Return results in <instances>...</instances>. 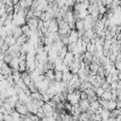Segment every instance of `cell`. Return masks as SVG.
I'll use <instances>...</instances> for the list:
<instances>
[{
	"label": "cell",
	"instance_id": "obj_1",
	"mask_svg": "<svg viewBox=\"0 0 121 121\" xmlns=\"http://www.w3.org/2000/svg\"><path fill=\"white\" fill-rule=\"evenodd\" d=\"M78 104H79V109H80L81 112H86L87 110L90 108V102L88 101V99H86V100H81L80 99Z\"/></svg>",
	"mask_w": 121,
	"mask_h": 121
},
{
	"label": "cell",
	"instance_id": "obj_2",
	"mask_svg": "<svg viewBox=\"0 0 121 121\" xmlns=\"http://www.w3.org/2000/svg\"><path fill=\"white\" fill-rule=\"evenodd\" d=\"M15 111L18 112L21 115H27V113H28V111H27V108H26V104H21L20 106H18L15 109Z\"/></svg>",
	"mask_w": 121,
	"mask_h": 121
},
{
	"label": "cell",
	"instance_id": "obj_3",
	"mask_svg": "<svg viewBox=\"0 0 121 121\" xmlns=\"http://www.w3.org/2000/svg\"><path fill=\"white\" fill-rule=\"evenodd\" d=\"M75 29L76 30H81L84 29V20H78L75 24Z\"/></svg>",
	"mask_w": 121,
	"mask_h": 121
},
{
	"label": "cell",
	"instance_id": "obj_4",
	"mask_svg": "<svg viewBox=\"0 0 121 121\" xmlns=\"http://www.w3.org/2000/svg\"><path fill=\"white\" fill-rule=\"evenodd\" d=\"M87 15H88V11H87V9L81 8V9L78 10V17H79L80 20H84V19L86 18Z\"/></svg>",
	"mask_w": 121,
	"mask_h": 121
},
{
	"label": "cell",
	"instance_id": "obj_5",
	"mask_svg": "<svg viewBox=\"0 0 121 121\" xmlns=\"http://www.w3.org/2000/svg\"><path fill=\"white\" fill-rule=\"evenodd\" d=\"M23 34H24V33H23V30H22V27L17 26V27H15V29L13 30V37H14L15 39L19 38V37L22 36Z\"/></svg>",
	"mask_w": 121,
	"mask_h": 121
},
{
	"label": "cell",
	"instance_id": "obj_6",
	"mask_svg": "<svg viewBox=\"0 0 121 121\" xmlns=\"http://www.w3.org/2000/svg\"><path fill=\"white\" fill-rule=\"evenodd\" d=\"M44 75H45V77L49 80H51V81H54L55 80V71L54 70H48Z\"/></svg>",
	"mask_w": 121,
	"mask_h": 121
},
{
	"label": "cell",
	"instance_id": "obj_7",
	"mask_svg": "<svg viewBox=\"0 0 121 121\" xmlns=\"http://www.w3.org/2000/svg\"><path fill=\"white\" fill-rule=\"evenodd\" d=\"M6 92H7V95H8V96H9V97H10V96H12V95H17V93H16V90H15V88H14L13 86H10V87H9V88L6 90Z\"/></svg>",
	"mask_w": 121,
	"mask_h": 121
},
{
	"label": "cell",
	"instance_id": "obj_8",
	"mask_svg": "<svg viewBox=\"0 0 121 121\" xmlns=\"http://www.w3.org/2000/svg\"><path fill=\"white\" fill-rule=\"evenodd\" d=\"M101 98H103V99L106 100V101L112 100V92H111V91H105L104 94L102 95Z\"/></svg>",
	"mask_w": 121,
	"mask_h": 121
},
{
	"label": "cell",
	"instance_id": "obj_9",
	"mask_svg": "<svg viewBox=\"0 0 121 121\" xmlns=\"http://www.w3.org/2000/svg\"><path fill=\"white\" fill-rule=\"evenodd\" d=\"M42 108H43V110L44 112H54L55 111V109L51 105H49L48 103H44Z\"/></svg>",
	"mask_w": 121,
	"mask_h": 121
},
{
	"label": "cell",
	"instance_id": "obj_10",
	"mask_svg": "<svg viewBox=\"0 0 121 121\" xmlns=\"http://www.w3.org/2000/svg\"><path fill=\"white\" fill-rule=\"evenodd\" d=\"M86 51L95 54V43H88L86 45Z\"/></svg>",
	"mask_w": 121,
	"mask_h": 121
},
{
	"label": "cell",
	"instance_id": "obj_11",
	"mask_svg": "<svg viewBox=\"0 0 121 121\" xmlns=\"http://www.w3.org/2000/svg\"><path fill=\"white\" fill-rule=\"evenodd\" d=\"M90 119V116L87 112H81L78 116V121H88Z\"/></svg>",
	"mask_w": 121,
	"mask_h": 121
},
{
	"label": "cell",
	"instance_id": "obj_12",
	"mask_svg": "<svg viewBox=\"0 0 121 121\" xmlns=\"http://www.w3.org/2000/svg\"><path fill=\"white\" fill-rule=\"evenodd\" d=\"M55 81H57V82L62 81V72L55 71Z\"/></svg>",
	"mask_w": 121,
	"mask_h": 121
},
{
	"label": "cell",
	"instance_id": "obj_13",
	"mask_svg": "<svg viewBox=\"0 0 121 121\" xmlns=\"http://www.w3.org/2000/svg\"><path fill=\"white\" fill-rule=\"evenodd\" d=\"M95 31L93 30V29H90V30H86L85 31V33H84V36H86V37H88L90 40H92L93 38H94V36H95Z\"/></svg>",
	"mask_w": 121,
	"mask_h": 121
},
{
	"label": "cell",
	"instance_id": "obj_14",
	"mask_svg": "<svg viewBox=\"0 0 121 121\" xmlns=\"http://www.w3.org/2000/svg\"><path fill=\"white\" fill-rule=\"evenodd\" d=\"M120 113H119V110L118 109H116V110H114V111H112L111 112H110V117L111 118H112V119H116L117 117H118V115H119Z\"/></svg>",
	"mask_w": 121,
	"mask_h": 121
},
{
	"label": "cell",
	"instance_id": "obj_15",
	"mask_svg": "<svg viewBox=\"0 0 121 121\" xmlns=\"http://www.w3.org/2000/svg\"><path fill=\"white\" fill-rule=\"evenodd\" d=\"M27 88L30 90V92H31V93H34V92H37V91H38V90H37V88H36V86H35V82H34L33 80H31L30 84L27 86Z\"/></svg>",
	"mask_w": 121,
	"mask_h": 121
},
{
	"label": "cell",
	"instance_id": "obj_16",
	"mask_svg": "<svg viewBox=\"0 0 121 121\" xmlns=\"http://www.w3.org/2000/svg\"><path fill=\"white\" fill-rule=\"evenodd\" d=\"M12 59H13V58H12L9 54H5V57H4V60H4V62H5V63L9 64V63H10V61L12 60Z\"/></svg>",
	"mask_w": 121,
	"mask_h": 121
},
{
	"label": "cell",
	"instance_id": "obj_17",
	"mask_svg": "<svg viewBox=\"0 0 121 121\" xmlns=\"http://www.w3.org/2000/svg\"><path fill=\"white\" fill-rule=\"evenodd\" d=\"M51 100L53 101V102H55L56 104L57 103H60V102H61V99H60V94H57V95H55L52 98H51Z\"/></svg>",
	"mask_w": 121,
	"mask_h": 121
},
{
	"label": "cell",
	"instance_id": "obj_18",
	"mask_svg": "<svg viewBox=\"0 0 121 121\" xmlns=\"http://www.w3.org/2000/svg\"><path fill=\"white\" fill-rule=\"evenodd\" d=\"M72 108H73V105H71L69 102H65V103H64V110H65L67 112H70V113H71Z\"/></svg>",
	"mask_w": 121,
	"mask_h": 121
},
{
	"label": "cell",
	"instance_id": "obj_19",
	"mask_svg": "<svg viewBox=\"0 0 121 121\" xmlns=\"http://www.w3.org/2000/svg\"><path fill=\"white\" fill-rule=\"evenodd\" d=\"M18 96H19V100H21V101H23V103H24V101L27 98V95H26V93L24 92V91H22L19 95H18Z\"/></svg>",
	"mask_w": 121,
	"mask_h": 121
},
{
	"label": "cell",
	"instance_id": "obj_20",
	"mask_svg": "<svg viewBox=\"0 0 121 121\" xmlns=\"http://www.w3.org/2000/svg\"><path fill=\"white\" fill-rule=\"evenodd\" d=\"M12 77H13V80H14V82L16 83L17 81H19V80L21 79V73H19V72L14 73V74H12Z\"/></svg>",
	"mask_w": 121,
	"mask_h": 121
},
{
	"label": "cell",
	"instance_id": "obj_21",
	"mask_svg": "<svg viewBox=\"0 0 121 121\" xmlns=\"http://www.w3.org/2000/svg\"><path fill=\"white\" fill-rule=\"evenodd\" d=\"M42 14H43V11H40V10H34L33 11V17H35V18H39L40 19Z\"/></svg>",
	"mask_w": 121,
	"mask_h": 121
},
{
	"label": "cell",
	"instance_id": "obj_22",
	"mask_svg": "<svg viewBox=\"0 0 121 121\" xmlns=\"http://www.w3.org/2000/svg\"><path fill=\"white\" fill-rule=\"evenodd\" d=\"M80 99H81V100H86V99H88V95H87V94L85 93V91H82V92H81V94H80Z\"/></svg>",
	"mask_w": 121,
	"mask_h": 121
},
{
	"label": "cell",
	"instance_id": "obj_23",
	"mask_svg": "<svg viewBox=\"0 0 121 121\" xmlns=\"http://www.w3.org/2000/svg\"><path fill=\"white\" fill-rule=\"evenodd\" d=\"M36 115L38 116V118H39V119H43V118H44V117H45V112H38Z\"/></svg>",
	"mask_w": 121,
	"mask_h": 121
},
{
	"label": "cell",
	"instance_id": "obj_24",
	"mask_svg": "<svg viewBox=\"0 0 121 121\" xmlns=\"http://www.w3.org/2000/svg\"><path fill=\"white\" fill-rule=\"evenodd\" d=\"M22 30H23V33L25 34L26 31H28V30H29V27H28V26H27V25H25V26H22Z\"/></svg>",
	"mask_w": 121,
	"mask_h": 121
},
{
	"label": "cell",
	"instance_id": "obj_25",
	"mask_svg": "<svg viewBox=\"0 0 121 121\" xmlns=\"http://www.w3.org/2000/svg\"><path fill=\"white\" fill-rule=\"evenodd\" d=\"M4 43H5V39L2 38V37H0V49H1V47L3 46Z\"/></svg>",
	"mask_w": 121,
	"mask_h": 121
},
{
	"label": "cell",
	"instance_id": "obj_26",
	"mask_svg": "<svg viewBox=\"0 0 121 121\" xmlns=\"http://www.w3.org/2000/svg\"><path fill=\"white\" fill-rule=\"evenodd\" d=\"M4 63H5V62H4V60H0V69L2 68V66L4 65Z\"/></svg>",
	"mask_w": 121,
	"mask_h": 121
},
{
	"label": "cell",
	"instance_id": "obj_27",
	"mask_svg": "<svg viewBox=\"0 0 121 121\" xmlns=\"http://www.w3.org/2000/svg\"><path fill=\"white\" fill-rule=\"evenodd\" d=\"M116 120H117V121H121V114L118 115V117L116 118Z\"/></svg>",
	"mask_w": 121,
	"mask_h": 121
},
{
	"label": "cell",
	"instance_id": "obj_28",
	"mask_svg": "<svg viewBox=\"0 0 121 121\" xmlns=\"http://www.w3.org/2000/svg\"><path fill=\"white\" fill-rule=\"evenodd\" d=\"M41 121H48V119H47L46 117H44V118H43V119H41Z\"/></svg>",
	"mask_w": 121,
	"mask_h": 121
},
{
	"label": "cell",
	"instance_id": "obj_29",
	"mask_svg": "<svg viewBox=\"0 0 121 121\" xmlns=\"http://www.w3.org/2000/svg\"><path fill=\"white\" fill-rule=\"evenodd\" d=\"M72 121H78V119H73Z\"/></svg>",
	"mask_w": 121,
	"mask_h": 121
},
{
	"label": "cell",
	"instance_id": "obj_30",
	"mask_svg": "<svg viewBox=\"0 0 121 121\" xmlns=\"http://www.w3.org/2000/svg\"><path fill=\"white\" fill-rule=\"evenodd\" d=\"M119 113L121 114V109H119Z\"/></svg>",
	"mask_w": 121,
	"mask_h": 121
},
{
	"label": "cell",
	"instance_id": "obj_31",
	"mask_svg": "<svg viewBox=\"0 0 121 121\" xmlns=\"http://www.w3.org/2000/svg\"><path fill=\"white\" fill-rule=\"evenodd\" d=\"M116 121H117V120H116Z\"/></svg>",
	"mask_w": 121,
	"mask_h": 121
}]
</instances>
